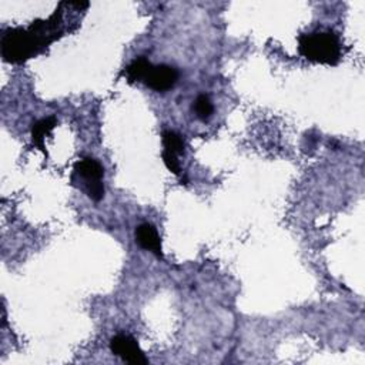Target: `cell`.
<instances>
[{
  "instance_id": "obj_8",
  "label": "cell",
  "mask_w": 365,
  "mask_h": 365,
  "mask_svg": "<svg viewBox=\"0 0 365 365\" xmlns=\"http://www.w3.org/2000/svg\"><path fill=\"white\" fill-rule=\"evenodd\" d=\"M57 125V120L56 117L50 115V117H46V118H41L36 123H33V127H31V141L33 144L43 151V154L47 157V150H46V145H44V138L47 134H50V131Z\"/></svg>"
},
{
  "instance_id": "obj_1",
  "label": "cell",
  "mask_w": 365,
  "mask_h": 365,
  "mask_svg": "<svg viewBox=\"0 0 365 365\" xmlns=\"http://www.w3.org/2000/svg\"><path fill=\"white\" fill-rule=\"evenodd\" d=\"M63 6L64 3H60L47 20H36L26 29H7L0 41L3 60L11 64L24 63L61 37Z\"/></svg>"
},
{
  "instance_id": "obj_5",
  "label": "cell",
  "mask_w": 365,
  "mask_h": 365,
  "mask_svg": "<svg viewBox=\"0 0 365 365\" xmlns=\"http://www.w3.org/2000/svg\"><path fill=\"white\" fill-rule=\"evenodd\" d=\"M177 80H178L177 68H174L168 64H158V66L151 64L143 83L154 91L164 93V91H168L170 88H173L175 86Z\"/></svg>"
},
{
  "instance_id": "obj_10",
  "label": "cell",
  "mask_w": 365,
  "mask_h": 365,
  "mask_svg": "<svg viewBox=\"0 0 365 365\" xmlns=\"http://www.w3.org/2000/svg\"><path fill=\"white\" fill-rule=\"evenodd\" d=\"M194 111H195V115L200 118V120H208L214 111V107H212V103L210 100L208 96L205 94H200L195 101H194V106H192Z\"/></svg>"
},
{
  "instance_id": "obj_2",
  "label": "cell",
  "mask_w": 365,
  "mask_h": 365,
  "mask_svg": "<svg viewBox=\"0 0 365 365\" xmlns=\"http://www.w3.org/2000/svg\"><path fill=\"white\" fill-rule=\"evenodd\" d=\"M298 51L309 61L335 66L341 58V41L331 31H315L298 37Z\"/></svg>"
},
{
  "instance_id": "obj_7",
  "label": "cell",
  "mask_w": 365,
  "mask_h": 365,
  "mask_svg": "<svg viewBox=\"0 0 365 365\" xmlns=\"http://www.w3.org/2000/svg\"><path fill=\"white\" fill-rule=\"evenodd\" d=\"M135 241L143 250L153 252L157 258H163L161 238L153 224H150V222L140 224L135 228Z\"/></svg>"
},
{
  "instance_id": "obj_4",
  "label": "cell",
  "mask_w": 365,
  "mask_h": 365,
  "mask_svg": "<svg viewBox=\"0 0 365 365\" xmlns=\"http://www.w3.org/2000/svg\"><path fill=\"white\" fill-rule=\"evenodd\" d=\"M110 349L114 355L120 356L123 361L128 364L145 365L148 362L144 352L140 349L137 341L130 335H124V334L114 335L110 339Z\"/></svg>"
},
{
  "instance_id": "obj_3",
  "label": "cell",
  "mask_w": 365,
  "mask_h": 365,
  "mask_svg": "<svg viewBox=\"0 0 365 365\" xmlns=\"http://www.w3.org/2000/svg\"><path fill=\"white\" fill-rule=\"evenodd\" d=\"M74 173L83 178L87 195L98 202L104 197V170L101 164L91 157H84L74 164Z\"/></svg>"
},
{
  "instance_id": "obj_9",
  "label": "cell",
  "mask_w": 365,
  "mask_h": 365,
  "mask_svg": "<svg viewBox=\"0 0 365 365\" xmlns=\"http://www.w3.org/2000/svg\"><path fill=\"white\" fill-rule=\"evenodd\" d=\"M151 67V63L140 56L137 58H134L124 70H123V76H125V78L128 80V83H143L148 68Z\"/></svg>"
},
{
  "instance_id": "obj_6",
  "label": "cell",
  "mask_w": 365,
  "mask_h": 365,
  "mask_svg": "<svg viewBox=\"0 0 365 365\" xmlns=\"http://www.w3.org/2000/svg\"><path fill=\"white\" fill-rule=\"evenodd\" d=\"M163 138V161L165 167L175 175L181 174L178 155L184 153V138L173 130H164L161 134Z\"/></svg>"
}]
</instances>
